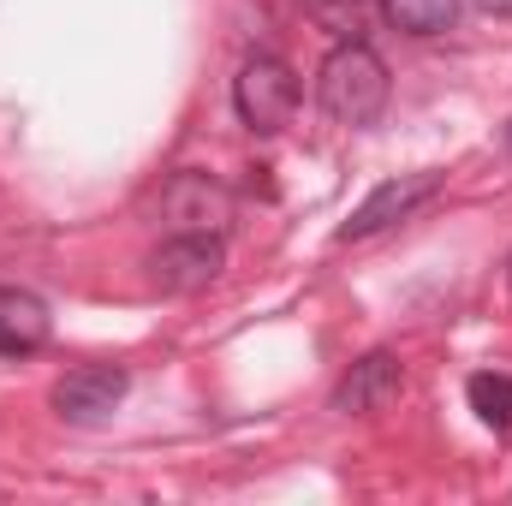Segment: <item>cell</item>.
Returning a JSON list of instances; mask_svg holds the SVG:
<instances>
[{"label":"cell","instance_id":"cell-2","mask_svg":"<svg viewBox=\"0 0 512 506\" xmlns=\"http://www.w3.org/2000/svg\"><path fill=\"white\" fill-rule=\"evenodd\" d=\"M233 108L256 137H274V131L292 126L298 114V72L280 60V54H251L233 78Z\"/></svg>","mask_w":512,"mask_h":506},{"label":"cell","instance_id":"cell-1","mask_svg":"<svg viewBox=\"0 0 512 506\" xmlns=\"http://www.w3.org/2000/svg\"><path fill=\"white\" fill-rule=\"evenodd\" d=\"M393 96V78H387V60L370 48V42H334V54L322 60L316 72V102L334 126H376Z\"/></svg>","mask_w":512,"mask_h":506},{"label":"cell","instance_id":"cell-11","mask_svg":"<svg viewBox=\"0 0 512 506\" xmlns=\"http://www.w3.org/2000/svg\"><path fill=\"white\" fill-rule=\"evenodd\" d=\"M465 399H471L477 423H489L495 435H512V376H501V370H477V376L465 381Z\"/></svg>","mask_w":512,"mask_h":506},{"label":"cell","instance_id":"cell-7","mask_svg":"<svg viewBox=\"0 0 512 506\" xmlns=\"http://www.w3.org/2000/svg\"><path fill=\"white\" fill-rule=\"evenodd\" d=\"M399 393H405V358L399 352H370V358H358L346 376L334 381V399L328 405L340 417H376Z\"/></svg>","mask_w":512,"mask_h":506},{"label":"cell","instance_id":"cell-8","mask_svg":"<svg viewBox=\"0 0 512 506\" xmlns=\"http://www.w3.org/2000/svg\"><path fill=\"white\" fill-rule=\"evenodd\" d=\"M48 334H54L48 304L24 286H0V358H30L48 346Z\"/></svg>","mask_w":512,"mask_h":506},{"label":"cell","instance_id":"cell-12","mask_svg":"<svg viewBox=\"0 0 512 506\" xmlns=\"http://www.w3.org/2000/svg\"><path fill=\"white\" fill-rule=\"evenodd\" d=\"M483 18H512V0H471Z\"/></svg>","mask_w":512,"mask_h":506},{"label":"cell","instance_id":"cell-4","mask_svg":"<svg viewBox=\"0 0 512 506\" xmlns=\"http://www.w3.org/2000/svg\"><path fill=\"white\" fill-rule=\"evenodd\" d=\"M161 221L173 233H215V239H227V227H233V191L215 185L209 173H173L161 185Z\"/></svg>","mask_w":512,"mask_h":506},{"label":"cell","instance_id":"cell-3","mask_svg":"<svg viewBox=\"0 0 512 506\" xmlns=\"http://www.w3.org/2000/svg\"><path fill=\"white\" fill-rule=\"evenodd\" d=\"M149 286L155 292H173V298H191V292H209L227 268V245L215 233H173L161 251H149Z\"/></svg>","mask_w":512,"mask_h":506},{"label":"cell","instance_id":"cell-14","mask_svg":"<svg viewBox=\"0 0 512 506\" xmlns=\"http://www.w3.org/2000/svg\"><path fill=\"white\" fill-rule=\"evenodd\" d=\"M507 155H512V126H507Z\"/></svg>","mask_w":512,"mask_h":506},{"label":"cell","instance_id":"cell-9","mask_svg":"<svg viewBox=\"0 0 512 506\" xmlns=\"http://www.w3.org/2000/svg\"><path fill=\"white\" fill-rule=\"evenodd\" d=\"M376 6H382L387 24L405 30V36H441V30L459 24V6L465 0H376Z\"/></svg>","mask_w":512,"mask_h":506},{"label":"cell","instance_id":"cell-5","mask_svg":"<svg viewBox=\"0 0 512 506\" xmlns=\"http://www.w3.org/2000/svg\"><path fill=\"white\" fill-rule=\"evenodd\" d=\"M435 191H441V173H399V179H382V185L352 209V221L340 227V245L376 239V233H387L393 221H411Z\"/></svg>","mask_w":512,"mask_h":506},{"label":"cell","instance_id":"cell-10","mask_svg":"<svg viewBox=\"0 0 512 506\" xmlns=\"http://www.w3.org/2000/svg\"><path fill=\"white\" fill-rule=\"evenodd\" d=\"M304 6V18L316 24V30H328L334 42H370V12H376V0H298Z\"/></svg>","mask_w":512,"mask_h":506},{"label":"cell","instance_id":"cell-6","mask_svg":"<svg viewBox=\"0 0 512 506\" xmlns=\"http://www.w3.org/2000/svg\"><path fill=\"white\" fill-rule=\"evenodd\" d=\"M131 393V376L120 364H78L48 387V405L66 417V423H102L120 411V399Z\"/></svg>","mask_w":512,"mask_h":506},{"label":"cell","instance_id":"cell-13","mask_svg":"<svg viewBox=\"0 0 512 506\" xmlns=\"http://www.w3.org/2000/svg\"><path fill=\"white\" fill-rule=\"evenodd\" d=\"M507 292H512V256H507Z\"/></svg>","mask_w":512,"mask_h":506}]
</instances>
